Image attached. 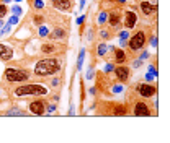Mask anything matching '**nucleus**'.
<instances>
[{"label":"nucleus","instance_id":"nucleus-1","mask_svg":"<svg viewBox=\"0 0 170 143\" xmlns=\"http://www.w3.org/2000/svg\"><path fill=\"white\" fill-rule=\"evenodd\" d=\"M59 62L56 59H44V60L38 62L36 64V68H34V73L36 75H52L56 72H59Z\"/></svg>","mask_w":170,"mask_h":143},{"label":"nucleus","instance_id":"nucleus-2","mask_svg":"<svg viewBox=\"0 0 170 143\" xmlns=\"http://www.w3.org/2000/svg\"><path fill=\"white\" fill-rule=\"evenodd\" d=\"M48 90L44 86L39 85H26V86H20L15 90V94L17 96H26V94H46Z\"/></svg>","mask_w":170,"mask_h":143},{"label":"nucleus","instance_id":"nucleus-3","mask_svg":"<svg viewBox=\"0 0 170 143\" xmlns=\"http://www.w3.org/2000/svg\"><path fill=\"white\" fill-rule=\"evenodd\" d=\"M5 77H7L8 82H25V80H28V73L25 70H17V68H7Z\"/></svg>","mask_w":170,"mask_h":143},{"label":"nucleus","instance_id":"nucleus-4","mask_svg":"<svg viewBox=\"0 0 170 143\" xmlns=\"http://www.w3.org/2000/svg\"><path fill=\"white\" fill-rule=\"evenodd\" d=\"M144 41H146V37H144V33L142 31H139L137 34H134L133 37H131V41H129V47L133 50H137V49H141L142 46H144Z\"/></svg>","mask_w":170,"mask_h":143},{"label":"nucleus","instance_id":"nucleus-5","mask_svg":"<svg viewBox=\"0 0 170 143\" xmlns=\"http://www.w3.org/2000/svg\"><path fill=\"white\" fill-rule=\"evenodd\" d=\"M137 93L141 94V96H144V98H150V96H154L155 94V88L150 85H137Z\"/></svg>","mask_w":170,"mask_h":143},{"label":"nucleus","instance_id":"nucleus-6","mask_svg":"<svg viewBox=\"0 0 170 143\" xmlns=\"http://www.w3.org/2000/svg\"><path fill=\"white\" fill-rule=\"evenodd\" d=\"M44 109H46V104L43 101H34L33 104L29 106V111H31L33 114H36V115L44 114Z\"/></svg>","mask_w":170,"mask_h":143},{"label":"nucleus","instance_id":"nucleus-7","mask_svg":"<svg viewBox=\"0 0 170 143\" xmlns=\"http://www.w3.org/2000/svg\"><path fill=\"white\" fill-rule=\"evenodd\" d=\"M134 114L136 115H150V111L144 102H137L136 106H134Z\"/></svg>","mask_w":170,"mask_h":143},{"label":"nucleus","instance_id":"nucleus-8","mask_svg":"<svg viewBox=\"0 0 170 143\" xmlns=\"http://www.w3.org/2000/svg\"><path fill=\"white\" fill-rule=\"evenodd\" d=\"M12 57H13V50L10 47H7V46L0 44V59L2 60H10Z\"/></svg>","mask_w":170,"mask_h":143},{"label":"nucleus","instance_id":"nucleus-9","mask_svg":"<svg viewBox=\"0 0 170 143\" xmlns=\"http://www.w3.org/2000/svg\"><path fill=\"white\" fill-rule=\"evenodd\" d=\"M115 72H116V77H118V80H120V82H126V80H128L129 70L126 68V67H116V68H115Z\"/></svg>","mask_w":170,"mask_h":143},{"label":"nucleus","instance_id":"nucleus-10","mask_svg":"<svg viewBox=\"0 0 170 143\" xmlns=\"http://www.w3.org/2000/svg\"><path fill=\"white\" fill-rule=\"evenodd\" d=\"M136 15H134L133 12H128L126 13V28H134V25H136Z\"/></svg>","mask_w":170,"mask_h":143},{"label":"nucleus","instance_id":"nucleus-11","mask_svg":"<svg viewBox=\"0 0 170 143\" xmlns=\"http://www.w3.org/2000/svg\"><path fill=\"white\" fill-rule=\"evenodd\" d=\"M54 7L59 10H69L71 8V2L69 0H56L54 2Z\"/></svg>","mask_w":170,"mask_h":143},{"label":"nucleus","instance_id":"nucleus-12","mask_svg":"<svg viewBox=\"0 0 170 143\" xmlns=\"http://www.w3.org/2000/svg\"><path fill=\"white\" fill-rule=\"evenodd\" d=\"M141 8H142V12H144L146 15H150V12L154 10V7L149 3V2H142V3H141Z\"/></svg>","mask_w":170,"mask_h":143},{"label":"nucleus","instance_id":"nucleus-13","mask_svg":"<svg viewBox=\"0 0 170 143\" xmlns=\"http://www.w3.org/2000/svg\"><path fill=\"white\" fill-rule=\"evenodd\" d=\"M125 60H126L125 52H123V50H116V62H118V64H123Z\"/></svg>","mask_w":170,"mask_h":143},{"label":"nucleus","instance_id":"nucleus-14","mask_svg":"<svg viewBox=\"0 0 170 143\" xmlns=\"http://www.w3.org/2000/svg\"><path fill=\"white\" fill-rule=\"evenodd\" d=\"M118 21H120V15L118 13H111L110 15V23L111 25H118Z\"/></svg>","mask_w":170,"mask_h":143},{"label":"nucleus","instance_id":"nucleus-15","mask_svg":"<svg viewBox=\"0 0 170 143\" xmlns=\"http://www.w3.org/2000/svg\"><path fill=\"white\" fill-rule=\"evenodd\" d=\"M83 57H85V49H82V50H80V54H79V64H77V68H82Z\"/></svg>","mask_w":170,"mask_h":143},{"label":"nucleus","instance_id":"nucleus-16","mask_svg":"<svg viewBox=\"0 0 170 143\" xmlns=\"http://www.w3.org/2000/svg\"><path fill=\"white\" fill-rule=\"evenodd\" d=\"M7 115H25V112L21 109H12V111L7 112Z\"/></svg>","mask_w":170,"mask_h":143},{"label":"nucleus","instance_id":"nucleus-17","mask_svg":"<svg viewBox=\"0 0 170 143\" xmlns=\"http://www.w3.org/2000/svg\"><path fill=\"white\" fill-rule=\"evenodd\" d=\"M106 49H108L106 46H105V44H101V46H100V47H98V55H105V52H106Z\"/></svg>","mask_w":170,"mask_h":143},{"label":"nucleus","instance_id":"nucleus-18","mask_svg":"<svg viewBox=\"0 0 170 143\" xmlns=\"http://www.w3.org/2000/svg\"><path fill=\"white\" fill-rule=\"evenodd\" d=\"M118 115H123V114H126V107H123V106H120V107H116V111H115Z\"/></svg>","mask_w":170,"mask_h":143},{"label":"nucleus","instance_id":"nucleus-19","mask_svg":"<svg viewBox=\"0 0 170 143\" xmlns=\"http://www.w3.org/2000/svg\"><path fill=\"white\" fill-rule=\"evenodd\" d=\"M7 15V5H0V18Z\"/></svg>","mask_w":170,"mask_h":143},{"label":"nucleus","instance_id":"nucleus-20","mask_svg":"<svg viewBox=\"0 0 170 143\" xmlns=\"http://www.w3.org/2000/svg\"><path fill=\"white\" fill-rule=\"evenodd\" d=\"M7 33H10V23L7 26H3V29L0 31V36H3V34H7Z\"/></svg>","mask_w":170,"mask_h":143},{"label":"nucleus","instance_id":"nucleus-21","mask_svg":"<svg viewBox=\"0 0 170 143\" xmlns=\"http://www.w3.org/2000/svg\"><path fill=\"white\" fill-rule=\"evenodd\" d=\"M34 7H36V8H43V7H44L43 0H34Z\"/></svg>","mask_w":170,"mask_h":143},{"label":"nucleus","instance_id":"nucleus-22","mask_svg":"<svg viewBox=\"0 0 170 143\" xmlns=\"http://www.w3.org/2000/svg\"><path fill=\"white\" fill-rule=\"evenodd\" d=\"M54 47L52 46H43V52H52Z\"/></svg>","mask_w":170,"mask_h":143},{"label":"nucleus","instance_id":"nucleus-23","mask_svg":"<svg viewBox=\"0 0 170 143\" xmlns=\"http://www.w3.org/2000/svg\"><path fill=\"white\" fill-rule=\"evenodd\" d=\"M17 23H18V15H13L10 18V25H17Z\"/></svg>","mask_w":170,"mask_h":143},{"label":"nucleus","instance_id":"nucleus-24","mask_svg":"<svg viewBox=\"0 0 170 143\" xmlns=\"http://www.w3.org/2000/svg\"><path fill=\"white\" fill-rule=\"evenodd\" d=\"M39 34H41V36H46V34H48V28H46V26H41V28H39Z\"/></svg>","mask_w":170,"mask_h":143},{"label":"nucleus","instance_id":"nucleus-25","mask_svg":"<svg viewBox=\"0 0 170 143\" xmlns=\"http://www.w3.org/2000/svg\"><path fill=\"white\" fill-rule=\"evenodd\" d=\"M13 13H15V15H21V8H20V7H18V5H17V7H13Z\"/></svg>","mask_w":170,"mask_h":143},{"label":"nucleus","instance_id":"nucleus-26","mask_svg":"<svg viewBox=\"0 0 170 143\" xmlns=\"http://www.w3.org/2000/svg\"><path fill=\"white\" fill-rule=\"evenodd\" d=\"M113 70H115V67H113L111 64H108V65L105 67V72H106V73H108V72H113Z\"/></svg>","mask_w":170,"mask_h":143},{"label":"nucleus","instance_id":"nucleus-27","mask_svg":"<svg viewBox=\"0 0 170 143\" xmlns=\"http://www.w3.org/2000/svg\"><path fill=\"white\" fill-rule=\"evenodd\" d=\"M54 36H56V37H62L64 36V31H61V29H56V33H54Z\"/></svg>","mask_w":170,"mask_h":143},{"label":"nucleus","instance_id":"nucleus-28","mask_svg":"<svg viewBox=\"0 0 170 143\" xmlns=\"http://www.w3.org/2000/svg\"><path fill=\"white\" fill-rule=\"evenodd\" d=\"M120 36H121V39H128V33H126V31H121Z\"/></svg>","mask_w":170,"mask_h":143},{"label":"nucleus","instance_id":"nucleus-29","mask_svg":"<svg viewBox=\"0 0 170 143\" xmlns=\"http://www.w3.org/2000/svg\"><path fill=\"white\" fill-rule=\"evenodd\" d=\"M141 64H142V60H136L133 64V67H136V68H139V67H141Z\"/></svg>","mask_w":170,"mask_h":143},{"label":"nucleus","instance_id":"nucleus-30","mask_svg":"<svg viewBox=\"0 0 170 143\" xmlns=\"http://www.w3.org/2000/svg\"><path fill=\"white\" fill-rule=\"evenodd\" d=\"M105 20H106V13H101V15H100V23H103Z\"/></svg>","mask_w":170,"mask_h":143},{"label":"nucleus","instance_id":"nucleus-31","mask_svg":"<svg viewBox=\"0 0 170 143\" xmlns=\"http://www.w3.org/2000/svg\"><path fill=\"white\" fill-rule=\"evenodd\" d=\"M149 72H150V73L154 75V77H155V75H157V70L154 68V67H149Z\"/></svg>","mask_w":170,"mask_h":143},{"label":"nucleus","instance_id":"nucleus-32","mask_svg":"<svg viewBox=\"0 0 170 143\" xmlns=\"http://www.w3.org/2000/svg\"><path fill=\"white\" fill-rule=\"evenodd\" d=\"M152 78H154V75L150 73V72H149V73H147V75H146V80H147V82H150V80H152Z\"/></svg>","mask_w":170,"mask_h":143},{"label":"nucleus","instance_id":"nucleus-33","mask_svg":"<svg viewBox=\"0 0 170 143\" xmlns=\"http://www.w3.org/2000/svg\"><path fill=\"white\" fill-rule=\"evenodd\" d=\"M121 90H123L121 86H115V88H113V91H115V93H121Z\"/></svg>","mask_w":170,"mask_h":143},{"label":"nucleus","instance_id":"nucleus-34","mask_svg":"<svg viewBox=\"0 0 170 143\" xmlns=\"http://www.w3.org/2000/svg\"><path fill=\"white\" fill-rule=\"evenodd\" d=\"M52 111H56V106H54V104H51V106H49V112H52Z\"/></svg>","mask_w":170,"mask_h":143},{"label":"nucleus","instance_id":"nucleus-35","mask_svg":"<svg viewBox=\"0 0 170 143\" xmlns=\"http://www.w3.org/2000/svg\"><path fill=\"white\" fill-rule=\"evenodd\" d=\"M120 2H126V0H120Z\"/></svg>","mask_w":170,"mask_h":143},{"label":"nucleus","instance_id":"nucleus-36","mask_svg":"<svg viewBox=\"0 0 170 143\" xmlns=\"http://www.w3.org/2000/svg\"><path fill=\"white\" fill-rule=\"evenodd\" d=\"M17 2H21V0H17Z\"/></svg>","mask_w":170,"mask_h":143}]
</instances>
